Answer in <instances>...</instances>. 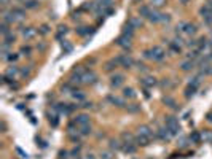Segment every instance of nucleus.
<instances>
[{"label": "nucleus", "instance_id": "c85d7f7f", "mask_svg": "<svg viewBox=\"0 0 212 159\" xmlns=\"http://www.w3.org/2000/svg\"><path fill=\"white\" fill-rule=\"evenodd\" d=\"M191 68H193V62H188L187 60V62L182 64V70H185V72H188V70H191Z\"/></svg>", "mask_w": 212, "mask_h": 159}, {"label": "nucleus", "instance_id": "1a4fd4ad", "mask_svg": "<svg viewBox=\"0 0 212 159\" xmlns=\"http://www.w3.org/2000/svg\"><path fill=\"white\" fill-rule=\"evenodd\" d=\"M161 18H163V15L153 10V11L150 13V16H148V21H151V22H160V21H161Z\"/></svg>", "mask_w": 212, "mask_h": 159}, {"label": "nucleus", "instance_id": "b1692460", "mask_svg": "<svg viewBox=\"0 0 212 159\" xmlns=\"http://www.w3.org/2000/svg\"><path fill=\"white\" fill-rule=\"evenodd\" d=\"M15 38H16V37H15V35H13L11 32H10V34H8V35H5V38H3V43H7V45H11L13 41H15Z\"/></svg>", "mask_w": 212, "mask_h": 159}, {"label": "nucleus", "instance_id": "0eeeda50", "mask_svg": "<svg viewBox=\"0 0 212 159\" xmlns=\"http://www.w3.org/2000/svg\"><path fill=\"white\" fill-rule=\"evenodd\" d=\"M137 135H144V137H147V138L151 140V137H153V132H151V129L148 127V126H140Z\"/></svg>", "mask_w": 212, "mask_h": 159}, {"label": "nucleus", "instance_id": "473e14b6", "mask_svg": "<svg viewBox=\"0 0 212 159\" xmlns=\"http://www.w3.org/2000/svg\"><path fill=\"white\" fill-rule=\"evenodd\" d=\"M100 159H113V158L109 151H104V153H100Z\"/></svg>", "mask_w": 212, "mask_h": 159}, {"label": "nucleus", "instance_id": "a19ab883", "mask_svg": "<svg viewBox=\"0 0 212 159\" xmlns=\"http://www.w3.org/2000/svg\"><path fill=\"white\" fill-rule=\"evenodd\" d=\"M86 159H96V158H94V154L88 153V154H86Z\"/></svg>", "mask_w": 212, "mask_h": 159}, {"label": "nucleus", "instance_id": "6ab92c4d", "mask_svg": "<svg viewBox=\"0 0 212 159\" xmlns=\"http://www.w3.org/2000/svg\"><path fill=\"white\" fill-rule=\"evenodd\" d=\"M22 35H24V38H32V37L35 35V30L32 29V27H27V29L22 30Z\"/></svg>", "mask_w": 212, "mask_h": 159}, {"label": "nucleus", "instance_id": "4c0bfd02", "mask_svg": "<svg viewBox=\"0 0 212 159\" xmlns=\"http://www.w3.org/2000/svg\"><path fill=\"white\" fill-rule=\"evenodd\" d=\"M193 140H195V142H199V135L198 134H193V137H191Z\"/></svg>", "mask_w": 212, "mask_h": 159}, {"label": "nucleus", "instance_id": "ea45409f", "mask_svg": "<svg viewBox=\"0 0 212 159\" xmlns=\"http://www.w3.org/2000/svg\"><path fill=\"white\" fill-rule=\"evenodd\" d=\"M137 110H139V107H129V111H132V113L137 111Z\"/></svg>", "mask_w": 212, "mask_h": 159}, {"label": "nucleus", "instance_id": "c9c22d12", "mask_svg": "<svg viewBox=\"0 0 212 159\" xmlns=\"http://www.w3.org/2000/svg\"><path fill=\"white\" fill-rule=\"evenodd\" d=\"M48 29H49L48 26H41V30L40 32H41V34H48Z\"/></svg>", "mask_w": 212, "mask_h": 159}, {"label": "nucleus", "instance_id": "f704fd0d", "mask_svg": "<svg viewBox=\"0 0 212 159\" xmlns=\"http://www.w3.org/2000/svg\"><path fill=\"white\" fill-rule=\"evenodd\" d=\"M49 123L53 126H58V116H51V118H49Z\"/></svg>", "mask_w": 212, "mask_h": 159}, {"label": "nucleus", "instance_id": "f8f14e48", "mask_svg": "<svg viewBox=\"0 0 212 159\" xmlns=\"http://www.w3.org/2000/svg\"><path fill=\"white\" fill-rule=\"evenodd\" d=\"M123 96L128 97V99H134V97H136V92H134V89H132V88H124V89H123Z\"/></svg>", "mask_w": 212, "mask_h": 159}, {"label": "nucleus", "instance_id": "dca6fc26", "mask_svg": "<svg viewBox=\"0 0 212 159\" xmlns=\"http://www.w3.org/2000/svg\"><path fill=\"white\" fill-rule=\"evenodd\" d=\"M121 138L124 140V145H129V143H134V138L129 132H123L121 134Z\"/></svg>", "mask_w": 212, "mask_h": 159}, {"label": "nucleus", "instance_id": "58836bf2", "mask_svg": "<svg viewBox=\"0 0 212 159\" xmlns=\"http://www.w3.org/2000/svg\"><path fill=\"white\" fill-rule=\"evenodd\" d=\"M16 59H18V56H16V54H11L10 57H8V60H16Z\"/></svg>", "mask_w": 212, "mask_h": 159}, {"label": "nucleus", "instance_id": "aec40b11", "mask_svg": "<svg viewBox=\"0 0 212 159\" xmlns=\"http://www.w3.org/2000/svg\"><path fill=\"white\" fill-rule=\"evenodd\" d=\"M78 132H80L81 135H89V134H91V126H89V124H86V126H81Z\"/></svg>", "mask_w": 212, "mask_h": 159}, {"label": "nucleus", "instance_id": "79ce46f5", "mask_svg": "<svg viewBox=\"0 0 212 159\" xmlns=\"http://www.w3.org/2000/svg\"><path fill=\"white\" fill-rule=\"evenodd\" d=\"M21 53H30V48H22Z\"/></svg>", "mask_w": 212, "mask_h": 159}, {"label": "nucleus", "instance_id": "f3484780", "mask_svg": "<svg viewBox=\"0 0 212 159\" xmlns=\"http://www.w3.org/2000/svg\"><path fill=\"white\" fill-rule=\"evenodd\" d=\"M140 83H142L145 88H150V86H155V85H156L155 78H144V80H140Z\"/></svg>", "mask_w": 212, "mask_h": 159}, {"label": "nucleus", "instance_id": "9b49d317", "mask_svg": "<svg viewBox=\"0 0 212 159\" xmlns=\"http://www.w3.org/2000/svg\"><path fill=\"white\" fill-rule=\"evenodd\" d=\"M118 59H112V60H109L107 64H105V70H107V72H110V70H113V68H117L118 67Z\"/></svg>", "mask_w": 212, "mask_h": 159}, {"label": "nucleus", "instance_id": "20e7f679", "mask_svg": "<svg viewBox=\"0 0 212 159\" xmlns=\"http://www.w3.org/2000/svg\"><path fill=\"white\" fill-rule=\"evenodd\" d=\"M75 124L78 126V127H81V126L89 124V116H88V115H85V113L78 115L77 118H75Z\"/></svg>", "mask_w": 212, "mask_h": 159}, {"label": "nucleus", "instance_id": "423d86ee", "mask_svg": "<svg viewBox=\"0 0 212 159\" xmlns=\"http://www.w3.org/2000/svg\"><path fill=\"white\" fill-rule=\"evenodd\" d=\"M118 59V62L123 65L124 68H129L131 65H132V59L129 57V56H126V54H123V56H120V57H117Z\"/></svg>", "mask_w": 212, "mask_h": 159}, {"label": "nucleus", "instance_id": "7ed1b4c3", "mask_svg": "<svg viewBox=\"0 0 212 159\" xmlns=\"http://www.w3.org/2000/svg\"><path fill=\"white\" fill-rule=\"evenodd\" d=\"M83 83L85 85H94L96 81H98V75H96L93 70H89V72H85V75L81 77Z\"/></svg>", "mask_w": 212, "mask_h": 159}, {"label": "nucleus", "instance_id": "4be33fe9", "mask_svg": "<svg viewBox=\"0 0 212 159\" xmlns=\"http://www.w3.org/2000/svg\"><path fill=\"white\" fill-rule=\"evenodd\" d=\"M110 148H112V149H120V148H121L120 140H117V138H112V140H110Z\"/></svg>", "mask_w": 212, "mask_h": 159}, {"label": "nucleus", "instance_id": "c03bdc74", "mask_svg": "<svg viewBox=\"0 0 212 159\" xmlns=\"http://www.w3.org/2000/svg\"><path fill=\"white\" fill-rule=\"evenodd\" d=\"M2 5H3V7H7V5H8V0H2Z\"/></svg>", "mask_w": 212, "mask_h": 159}, {"label": "nucleus", "instance_id": "bb28decb", "mask_svg": "<svg viewBox=\"0 0 212 159\" xmlns=\"http://www.w3.org/2000/svg\"><path fill=\"white\" fill-rule=\"evenodd\" d=\"M37 5H38V3H37L35 0H26V2H24V7L26 8H35Z\"/></svg>", "mask_w": 212, "mask_h": 159}, {"label": "nucleus", "instance_id": "393cba45", "mask_svg": "<svg viewBox=\"0 0 212 159\" xmlns=\"http://www.w3.org/2000/svg\"><path fill=\"white\" fill-rule=\"evenodd\" d=\"M151 7H155V8H160V7H163L164 3H166V0H151Z\"/></svg>", "mask_w": 212, "mask_h": 159}, {"label": "nucleus", "instance_id": "5701e85b", "mask_svg": "<svg viewBox=\"0 0 212 159\" xmlns=\"http://www.w3.org/2000/svg\"><path fill=\"white\" fill-rule=\"evenodd\" d=\"M195 91H196V86H188L187 88V91H185V97H187V99H190V97L193 96V94H195Z\"/></svg>", "mask_w": 212, "mask_h": 159}, {"label": "nucleus", "instance_id": "a878e982", "mask_svg": "<svg viewBox=\"0 0 212 159\" xmlns=\"http://www.w3.org/2000/svg\"><path fill=\"white\" fill-rule=\"evenodd\" d=\"M179 41H180V40H179ZM179 41H176V43H171V49L176 51V53H180V51H182V46H180V43H179Z\"/></svg>", "mask_w": 212, "mask_h": 159}, {"label": "nucleus", "instance_id": "cd10ccee", "mask_svg": "<svg viewBox=\"0 0 212 159\" xmlns=\"http://www.w3.org/2000/svg\"><path fill=\"white\" fill-rule=\"evenodd\" d=\"M18 73V68L15 67V65H13V67H10L7 70V77H15V75Z\"/></svg>", "mask_w": 212, "mask_h": 159}, {"label": "nucleus", "instance_id": "ddd939ff", "mask_svg": "<svg viewBox=\"0 0 212 159\" xmlns=\"http://www.w3.org/2000/svg\"><path fill=\"white\" fill-rule=\"evenodd\" d=\"M128 24H129V26H132V27H134V29H139V27H142V21L139 19V18H131V19H129V22H128Z\"/></svg>", "mask_w": 212, "mask_h": 159}, {"label": "nucleus", "instance_id": "2f4dec72", "mask_svg": "<svg viewBox=\"0 0 212 159\" xmlns=\"http://www.w3.org/2000/svg\"><path fill=\"white\" fill-rule=\"evenodd\" d=\"M77 32H78V35H86V34H89V29L88 27H80Z\"/></svg>", "mask_w": 212, "mask_h": 159}, {"label": "nucleus", "instance_id": "f257e3e1", "mask_svg": "<svg viewBox=\"0 0 212 159\" xmlns=\"http://www.w3.org/2000/svg\"><path fill=\"white\" fill-rule=\"evenodd\" d=\"M166 127L169 129L171 134H179L180 132V124H179V119L176 116H168L166 118Z\"/></svg>", "mask_w": 212, "mask_h": 159}, {"label": "nucleus", "instance_id": "a211bd4d", "mask_svg": "<svg viewBox=\"0 0 212 159\" xmlns=\"http://www.w3.org/2000/svg\"><path fill=\"white\" fill-rule=\"evenodd\" d=\"M132 32H134V27L128 24V26L123 29V35H124V37H128V38H131V37H132Z\"/></svg>", "mask_w": 212, "mask_h": 159}, {"label": "nucleus", "instance_id": "f03ea898", "mask_svg": "<svg viewBox=\"0 0 212 159\" xmlns=\"http://www.w3.org/2000/svg\"><path fill=\"white\" fill-rule=\"evenodd\" d=\"M145 57H150L153 60H163L164 59V51L161 48H158V46H155L153 49L145 51Z\"/></svg>", "mask_w": 212, "mask_h": 159}, {"label": "nucleus", "instance_id": "7c9ffc66", "mask_svg": "<svg viewBox=\"0 0 212 159\" xmlns=\"http://www.w3.org/2000/svg\"><path fill=\"white\" fill-rule=\"evenodd\" d=\"M2 34H3V37L10 34V29H8V24H7V22H2Z\"/></svg>", "mask_w": 212, "mask_h": 159}, {"label": "nucleus", "instance_id": "4468645a", "mask_svg": "<svg viewBox=\"0 0 212 159\" xmlns=\"http://www.w3.org/2000/svg\"><path fill=\"white\" fill-rule=\"evenodd\" d=\"M183 32L185 34H188V35H193V34H196V26H193V24H183Z\"/></svg>", "mask_w": 212, "mask_h": 159}, {"label": "nucleus", "instance_id": "a18cd8bd", "mask_svg": "<svg viewBox=\"0 0 212 159\" xmlns=\"http://www.w3.org/2000/svg\"><path fill=\"white\" fill-rule=\"evenodd\" d=\"M180 2H182V3H187V2H188V0H180Z\"/></svg>", "mask_w": 212, "mask_h": 159}, {"label": "nucleus", "instance_id": "9d476101", "mask_svg": "<svg viewBox=\"0 0 212 159\" xmlns=\"http://www.w3.org/2000/svg\"><path fill=\"white\" fill-rule=\"evenodd\" d=\"M136 143L140 145V146H147V145L150 143V138L144 137V135H137V137H136Z\"/></svg>", "mask_w": 212, "mask_h": 159}, {"label": "nucleus", "instance_id": "72a5a7b5", "mask_svg": "<svg viewBox=\"0 0 212 159\" xmlns=\"http://www.w3.org/2000/svg\"><path fill=\"white\" fill-rule=\"evenodd\" d=\"M62 48H64V51H66V53H70V51H72V45L64 43V45H62Z\"/></svg>", "mask_w": 212, "mask_h": 159}, {"label": "nucleus", "instance_id": "6e6552de", "mask_svg": "<svg viewBox=\"0 0 212 159\" xmlns=\"http://www.w3.org/2000/svg\"><path fill=\"white\" fill-rule=\"evenodd\" d=\"M117 45L118 46H121V48H131V38H128V37H124V35H121L120 38L117 40Z\"/></svg>", "mask_w": 212, "mask_h": 159}, {"label": "nucleus", "instance_id": "e433bc0d", "mask_svg": "<svg viewBox=\"0 0 212 159\" xmlns=\"http://www.w3.org/2000/svg\"><path fill=\"white\" fill-rule=\"evenodd\" d=\"M73 97H75L77 100H83V99H85V96H83V94H73Z\"/></svg>", "mask_w": 212, "mask_h": 159}, {"label": "nucleus", "instance_id": "c756f323", "mask_svg": "<svg viewBox=\"0 0 212 159\" xmlns=\"http://www.w3.org/2000/svg\"><path fill=\"white\" fill-rule=\"evenodd\" d=\"M67 34V27H59V32H58V35H56V38L59 40L62 35H66Z\"/></svg>", "mask_w": 212, "mask_h": 159}, {"label": "nucleus", "instance_id": "412c9836", "mask_svg": "<svg viewBox=\"0 0 212 159\" xmlns=\"http://www.w3.org/2000/svg\"><path fill=\"white\" fill-rule=\"evenodd\" d=\"M109 100L112 102V104H117L118 107H124V102H123V100H120L118 97H115V96H109Z\"/></svg>", "mask_w": 212, "mask_h": 159}, {"label": "nucleus", "instance_id": "39448f33", "mask_svg": "<svg viewBox=\"0 0 212 159\" xmlns=\"http://www.w3.org/2000/svg\"><path fill=\"white\" fill-rule=\"evenodd\" d=\"M124 83V77L123 75H113L112 80H110V85H112V88H120Z\"/></svg>", "mask_w": 212, "mask_h": 159}, {"label": "nucleus", "instance_id": "37998d69", "mask_svg": "<svg viewBox=\"0 0 212 159\" xmlns=\"http://www.w3.org/2000/svg\"><path fill=\"white\" fill-rule=\"evenodd\" d=\"M207 121H209V123H212V113L207 115Z\"/></svg>", "mask_w": 212, "mask_h": 159}, {"label": "nucleus", "instance_id": "2eb2a0df", "mask_svg": "<svg viewBox=\"0 0 212 159\" xmlns=\"http://www.w3.org/2000/svg\"><path fill=\"white\" fill-rule=\"evenodd\" d=\"M150 13H151V10L147 5H142L140 8H139V15L140 16H144V18H148L150 16Z\"/></svg>", "mask_w": 212, "mask_h": 159}]
</instances>
